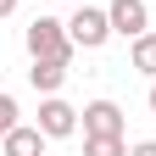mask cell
Returning a JSON list of instances; mask_svg holds the SVG:
<instances>
[{
	"mask_svg": "<svg viewBox=\"0 0 156 156\" xmlns=\"http://www.w3.org/2000/svg\"><path fill=\"white\" fill-rule=\"evenodd\" d=\"M73 34L67 23H56V17H34L28 23V56H39V62H73Z\"/></svg>",
	"mask_w": 156,
	"mask_h": 156,
	"instance_id": "1",
	"label": "cell"
},
{
	"mask_svg": "<svg viewBox=\"0 0 156 156\" xmlns=\"http://www.w3.org/2000/svg\"><path fill=\"white\" fill-rule=\"evenodd\" d=\"M67 34H73V45L101 50L106 39H112V17H106V6H78V11L67 17Z\"/></svg>",
	"mask_w": 156,
	"mask_h": 156,
	"instance_id": "2",
	"label": "cell"
},
{
	"mask_svg": "<svg viewBox=\"0 0 156 156\" xmlns=\"http://www.w3.org/2000/svg\"><path fill=\"white\" fill-rule=\"evenodd\" d=\"M78 117H84V112H73L62 95H45V101H39V128H45L50 140H67V134H78Z\"/></svg>",
	"mask_w": 156,
	"mask_h": 156,
	"instance_id": "3",
	"label": "cell"
},
{
	"mask_svg": "<svg viewBox=\"0 0 156 156\" xmlns=\"http://www.w3.org/2000/svg\"><path fill=\"white\" fill-rule=\"evenodd\" d=\"M106 17H112V34H123V39H140V34L151 28L145 0H112V6H106Z\"/></svg>",
	"mask_w": 156,
	"mask_h": 156,
	"instance_id": "4",
	"label": "cell"
},
{
	"mask_svg": "<svg viewBox=\"0 0 156 156\" xmlns=\"http://www.w3.org/2000/svg\"><path fill=\"white\" fill-rule=\"evenodd\" d=\"M45 140H50V134L39 123H17L6 140H0V151H6V156H45Z\"/></svg>",
	"mask_w": 156,
	"mask_h": 156,
	"instance_id": "5",
	"label": "cell"
},
{
	"mask_svg": "<svg viewBox=\"0 0 156 156\" xmlns=\"http://www.w3.org/2000/svg\"><path fill=\"white\" fill-rule=\"evenodd\" d=\"M84 134H123V106L117 101H89L84 106Z\"/></svg>",
	"mask_w": 156,
	"mask_h": 156,
	"instance_id": "6",
	"label": "cell"
},
{
	"mask_svg": "<svg viewBox=\"0 0 156 156\" xmlns=\"http://www.w3.org/2000/svg\"><path fill=\"white\" fill-rule=\"evenodd\" d=\"M28 84H34L39 95H56V89L67 84V62H39V56H34V67H28Z\"/></svg>",
	"mask_w": 156,
	"mask_h": 156,
	"instance_id": "7",
	"label": "cell"
},
{
	"mask_svg": "<svg viewBox=\"0 0 156 156\" xmlns=\"http://www.w3.org/2000/svg\"><path fill=\"white\" fill-rule=\"evenodd\" d=\"M128 62H134V73L156 78V34H151V28H145L140 39H128Z\"/></svg>",
	"mask_w": 156,
	"mask_h": 156,
	"instance_id": "8",
	"label": "cell"
},
{
	"mask_svg": "<svg viewBox=\"0 0 156 156\" xmlns=\"http://www.w3.org/2000/svg\"><path fill=\"white\" fill-rule=\"evenodd\" d=\"M84 156H128L123 134H84Z\"/></svg>",
	"mask_w": 156,
	"mask_h": 156,
	"instance_id": "9",
	"label": "cell"
},
{
	"mask_svg": "<svg viewBox=\"0 0 156 156\" xmlns=\"http://www.w3.org/2000/svg\"><path fill=\"white\" fill-rule=\"evenodd\" d=\"M11 128H17V101H11L6 89H0V140H6Z\"/></svg>",
	"mask_w": 156,
	"mask_h": 156,
	"instance_id": "10",
	"label": "cell"
},
{
	"mask_svg": "<svg viewBox=\"0 0 156 156\" xmlns=\"http://www.w3.org/2000/svg\"><path fill=\"white\" fill-rule=\"evenodd\" d=\"M128 156H156V140H140V145H128Z\"/></svg>",
	"mask_w": 156,
	"mask_h": 156,
	"instance_id": "11",
	"label": "cell"
},
{
	"mask_svg": "<svg viewBox=\"0 0 156 156\" xmlns=\"http://www.w3.org/2000/svg\"><path fill=\"white\" fill-rule=\"evenodd\" d=\"M11 11H17V0H0V17H11Z\"/></svg>",
	"mask_w": 156,
	"mask_h": 156,
	"instance_id": "12",
	"label": "cell"
},
{
	"mask_svg": "<svg viewBox=\"0 0 156 156\" xmlns=\"http://www.w3.org/2000/svg\"><path fill=\"white\" fill-rule=\"evenodd\" d=\"M151 112H156V78H151Z\"/></svg>",
	"mask_w": 156,
	"mask_h": 156,
	"instance_id": "13",
	"label": "cell"
}]
</instances>
